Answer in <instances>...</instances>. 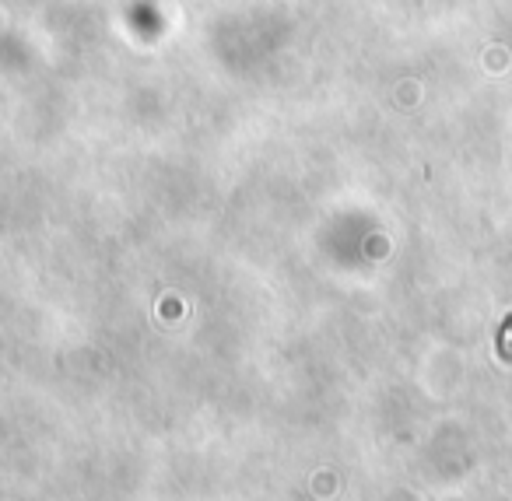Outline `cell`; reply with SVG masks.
<instances>
[{
  "mask_svg": "<svg viewBox=\"0 0 512 501\" xmlns=\"http://www.w3.org/2000/svg\"><path fill=\"white\" fill-rule=\"evenodd\" d=\"M498 354H502V361H512V316L505 319V326H502V337H498Z\"/></svg>",
  "mask_w": 512,
  "mask_h": 501,
  "instance_id": "1",
  "label": "cell"
}]
</instances>
